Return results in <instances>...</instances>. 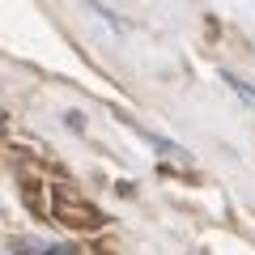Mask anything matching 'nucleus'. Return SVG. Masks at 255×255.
I'll return each instance as SVG.
<instances>
[{
	"instance_id": "4",
	"label": "nucleus",
	"mask_w": 255,
	"mask_h": 255,
	"mask_svg": "<svg viewBox=\"0 0 255 255\" xmlns=\"http://www.w3.org/2000/svg\"><path fill=\"white\" fill-rule=\"evenodd\" d=\"M85 9H94V13H98V17L107 21L111 30H115V34H128V30H132V21H128V17H119L115 9H107V4H102V0H85Z\"/></svg>"
},
{
	"instance_id": "1",
	"label": "nucleus",
	"mask_w": 255,
	"mask_h": 255,
	"mask_svg": "<svg viewBox=\"0 0 255 255\" xmlns=\"http://www.w3.org/2000/svg\"><path fill=\"white\" fill-rule=\"evenodd\" d=\"M51 213L60 226H73V230H102V213L94 209L85 196H73V191H55L51 196Z\"/></svg>"
},
{
	"instance_id": "5",
	"label": "nucleus",
	"mask_w": 255,
	"mask_h": 255,
	"mask_svg": "<svg viewBox=\"0 0 255 255\" xmlns=\"http://www.w3.org/2000/svg\"><path fill=\"white\" fill-rule=\"evenodd\" d=\"M221 77H226V85H230V90H234L238 98L247 102V107H255V85H251V81H243L238 73H221Z\"/></svg>"
},
{
	"instance_id": "7",
	"label": "nucleus",
	"mask_w": 255,
	"mask_h": 255,
	"mask_svg": "<svg viewBox=\"0 0 255 255\" xmlns=\"http://www.w3.org/2000/svg\"><path fill=\"white\" fill-rule=\"evenodd\" d=\"M4 128H9V115H4V111H0V132H4Z\"/></svg>"
},
{
	"instance_id": "3",
	"label": "nucleus",
	"mask_w": 255,
	"mask_h": 255,
	"mask_svg": "<svg viewBox=\"0 0 255 255\" xmlns=\"http://www.w3.org/2000/svg\"><path fill=\"white\" fill-rule=\"evenodd\" d=\"M140 136H145V140H149V145H153V149H162L166 157H174V162L191 166V153H187V149H179V145H174V140H162V136H157V132H149V128H140Z\"/></svg>"
},
{
	"instance_id": "2",
	"label": "nucleus",
	"mask_w": 255,
	"mask_h": 255,
	"mask_svg": "<svg viewBox=\"0 0 255 255\" xmlns=\"http://www.w3.org/2000/svg\"><path fill=\"white\" fill-rule=\"evenodd\" d=\"M13 251H21V255H81L77 247H64V243H26V238H17Z\"/></svg>"
},
{
	"instance_id": "6",
	"label": "nucleus",
	"mask_w": 255,
	"mask_h": 255,
	"mask_svg": "<svg viewBox=\"0 0 255 255\" xmlns=\"http://www.w3.org/2000/svg\"><path fill=\"white\" fill-rule=\"evenodd\" d=\"M64 124H73L77 132H85V119H81V115H73V111H68V115H64Z\"/></svg>"
}]
</instances>
